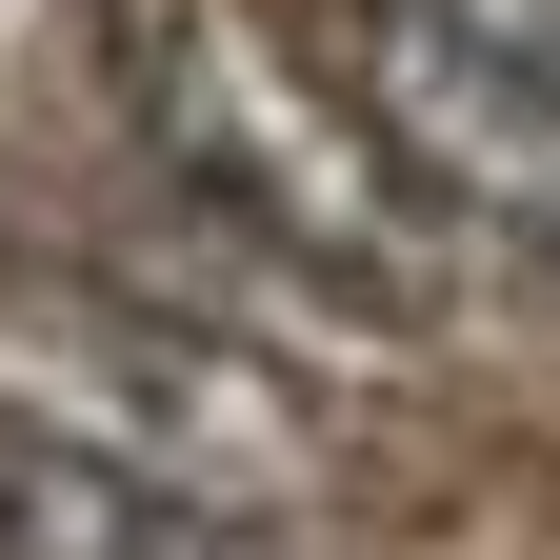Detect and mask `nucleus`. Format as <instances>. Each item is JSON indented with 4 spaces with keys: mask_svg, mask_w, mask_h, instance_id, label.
I'll list each match as a JSON object with an SVG mask.
<instances>
[{
    "mask_svg": "<svg viewBox=\"0 0 560 560\" xmlns=\"http://www.w3.org/2000/svg\"><path fill=\"white\" fill-rule=\"evenodd\" d=\"M120 120L161 180V241L120 280L241 320L260 361H420L460 301V221L381 161L361 101H320L241 0H120Z\"/></svg>",
    "mask_w": 560,
    "mask_h": 560,
    "instance_id": "obj_1",
    "label": "nucleus"
},
{
    "mask_svg": "<svg viewBox=\"0 0 560 560\" xmlns=\"http://www.w3.org/2000/svg\"><path fill=\"white\" fill-rule=\"evenodd\" d=\"M0 420L81 441L120 480H180L221 521H320L340 501V400L301 361H260L241 320L120 280V260H0Z\"/></svg>",
    "mask_w": 560,
    "mask_h": 560,
    "instance_id": "obj_2",
    "label": "nucleus"
},
{
    "mask_svg": "<svg viewBox=\"0 0 560 560\" xmlns=\"http://www.w3.org/2000/svg\"><path fill=\"white\" fill-rule=\"evenodd\" d=\"M361 120L460 241L560 280V0H361Z\"/></svg>",
    "mask_w": 560,
    "mask_h": 560,
    "instance_id": "obj_3",
    "label": "nucleus"
},
{
    "mask_svg": "<svg viewBox=\"0 0 560 560\" xmlns=\"http://www.w3.org/2000/svg\"><path fill=\"white\" fill-rule=\"evenodd\" d=\"M0 560H320V521H221L180 480H120V460L0 420Z\"/></svg>",
    "mask_w": 560,
    "mask_h": 560,
    "instance_id": "obj_4",
    "label": "nucleus"
}]
</instances>
